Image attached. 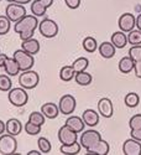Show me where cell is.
<instances>
[{
	"instance_id": "5",
	"label": "cell",
	"mask_w": 141,
	"mask_h": 155,
	"mask_svg": "<svg viewBox=\"0 0 141 155\" xmlns=\"http://www.w3.org/2000/svg\"><path fill=\"white\" fill-rule=\"evenodd\" d=\"M14 57L16 60V62L19 63L20 66V70L21 71H27V70H31L35 64V58L32 55H30L26 51H24L22 48L21 50H18L14 52Z\"/></svg>"
},
{
	"instance_id": "3",
	"label": "cell",
	"mask_w": 141,
	"mask_h": 155,
	"mask_svg": "<svg viewBox=\"0 0 141 155\" xmlns=\"http://www.w3.org/2000/svg\"><path fill=\"white\" fill-rule=\"evenodd\" d=\"M38 82H40V76L32 70L22 71V73L19 76V83L25 89H34Z\"/></svg>"
},
{
	"instance_id": "1",
	"label": "cell",
	"mask_w": 141,
	"mask_h": 155,
	"mask_svg": "<svg viewBox=\"0 0 141 155\" xmlns=\"http://www.w3.org/2000/svg\"><path fill=\"white\" fill-rule=\"evenodd\" d=\"M38 24L40 22L37 21V16L26 15V16H24L21 20H19L18 22H15L14 31L20 34V38L22 41L29 40V38H31L34 36V32L37 29Z\"/></svg>"
},
{
	"instance_id": "35",
	"label": "cell",
	"mask_w": 141,
	"mask_h": 155,
	"mask_svg": "<svg viewBox=\"0 0 141 155\" xmlns=\"http://www.w3.org/2000/svg\"><path fill=\"white\" fill-rule=\"evenodd\" d=\"M11 21L6 15H0V35H6L10 30Z\"/></svg>"
},
{
	"instance_id": "31",
	"label": "cell",
	"mask_w": 141,
	"mask_h": 155,
	"mask_svg": "<svg viewBox=\"0 0 141 155\" xmlns=\"http://www.w3.org/2000/svg\"><path fill=\"white\" fill-rule=\"evenodd\" d=\"M12 87V82L10 80L9 74H0V91L9 92Z\"/></svg>"
},
{
	"instance_id": "27",
	"label": "cell",
	"mask_w": 141,
	"mask_h": 155,
	"mask_svg": "<svg viewBox=\"0 0 141 155\" xmlns=\"http://www.w3.org/2000/svg\"><path fill=\"white\" fill-rule=\"evenodd\" d=\"M47 8L40 2V0H32L31 2V12L35 16H43L46 14Z\"/></svg>"
},
{
	"instance_id": "4",
	"label": "cell",
	"mask_w": 141,
	"mask_h": 155,
	"mask_svg": "<svg viewBox=\"0 0 141 155\" xmlns=\"http://www.w3.org/2000/svg\"><path fill=\"white\" fill-rule=\"evenodd\" d=\"M18 150V141L14 135L3 134L0 135V154L2 155H11Z\"/></svg>"
},
{
	"instance_id": "6",
	"label": "cell",
	"mask_w": 141,
	"mask_h": 155,
	"mask_svg": "<svg viewBox=\"0 0 141 155\" xmlns=\"http://www.w3.org/2000/svg\"><path fill=\"white\" fill-rule=\"evenodd\" d=\"M5 15L10 19L11 22H18L24 16H26V8L25 5L18 3H10L5 9Z\"/></svg>"
},
{
	"instance_id": "28",
	"label": "cell",
	"mask_w": 141,
	"mask_h": 155,
	"mask_svg": "<svg viewBox=\"0 0 141 155\" xmlns=\"http://www.w3.org/2000/svg\"><path fill=\"white\" fill-rule=\"evenodd\" d=\"M83 48L87 51V52H89V54L94 52V51L98 48V42H97V40H95L94 37H92V36L85 37L84 40H83Z\"/></svg>"
},
{
	"instance_id": "12",
	"label": "cell",
	"mask_w": 141,
	"mask_h": 155,
	"mask_svg": "<svg viewBox=\"0 0 141 155\" xmlns=\"http://www.w3.org/2000/svg\"><path fill=\"white\" fill-rule=\"evenodd\" d=\"M123 153L124 155H141V143L134 138L125 140L123 145Z\"/></svg>"
},
{
	"instance_id": "49",
	"label": "cell",
	"mask_w": 141,
	"mask_h": 155,
	"mask_svg": "<svg viewBox=\"0 0 141 155\" xmlns=\"http://www.w3.org/2000/svg\"><path fill=\"white\" fill-rule=\"evenodd\" d=\"M0 2H2V0H0Z\"/></svg>"
},
{
	"instance_id": "39",
	"label": "cell",
	"mask_w": 141,
	"mask_h": 155,
	"mask_svg": "<svg viewBox=\"0 0 141 155\" xmlns=\"http://www.w3.org/2000/svg\"><path fill=\"white\" fill-rule=\"evenodd\" d=\"M65 3L69 9H78L81 5V0H65Z\"/></svg>"
},
{
	"instance_id": "15",
	"label": "cell",
	"mask_w": 141,
	"mask_h": 155,
	"mask_svg": "<svg viewBox=\"0 0 141 155\" xmlns=\"http://www.w3.org/2000/svg\"><path fill=\"white\" fill-rule=\"evenodd\" d=\"M21 48L24 51H26V52H29L30 55L35 56L36 54H38V51H40V42H38L36 38L31 37V38H29V40L22 41Z\"/></svg>"
},
{
	"instance_id": "43",
	"label": "cell",
	"mask_w": 141,
	"mask_h": 155,
	"mask_svg": "<svg viewBox=\"0 0 141 155\" xmlns=\"http://www.w3.org/2000/svg\"><path fill=\"white\" fill-rule=\"evenodd\" d=\"M6 132V125L3 120H0V135H3Z\"/></svg>"
},
{
	"instance_id": "46",
	"label": "cell",
	"mask_w": 141,
	"mask_h": 155,
	"mask_svg": "<svg viewBox=\"0 0 141 155\" xmlns=\"http://www.w3.org/2000/svg\"><path fill=\"white\" fill-rule=\"evenodd\" d=\"M136 28H137V29L141 31V14H140V15L136 18Z\"/></svg>"
},
{
	"instance_id": "21",
	"label": "cell",
	"mask_w": 141,
	"mask_h": 155,
	"mask_svg": "<svg viewBox=\"0 0 141 155\" xmlns=\"http://www.w3.org/2000/svg\"><path fill=\"white\" fill-rule=\"evenodd\" d=\"M109 153V144L107 143L105 140L101 139L97 145H94L91 149H87V155H91V154H95V155H107Z\"/></svg>"
},
{
	"instance_id": "18",
	"label": "cell",
	"mask_w": 141,
	"mask_h": 155,
	"mask_svg": "<svg viewBox=\"0 0 141 155\" xmlns=\"http://www.w3.org/2000/svg\"><path fill=\"white\" fill-rule=\"evenodd\" d=\"M82 119L84 120L85 125L88 127H95L99 123V115L93 109H85L82 114Z\"/></svg>"
},
{
	"instance_id": "36",
	"label": "cell",
	"mask_w": 141,
	"mask_h": 155,
	"mask_svg": "<svg viewBox=\"0 0 141 155\" xmlns=\"http://www.w3.org/2000/svg\"><path fill=\"white\" fill-rule=\"evenodd\" d=\"M25 132H26L29 135H37V134L41 133V127L36 125L29 120L26 124H25Z\"/></svg>"
},
{
	"instance_id": "29",
	"label": "cell",
	"mask_w": 141,
	"mask_h": 155,
	"mask_svg": "<svg viewBox=\"0 0 141 155\" xmlns=\"http://www.w3.org/2000/svg\"><path fill=\"white\" fill-rule=\"evenodd\" d=\"M88 66H89V61H88V58H85V57H79V58H77V60L72 63V67L74 68L75 72L85 71Z\"/></svg>"
},
{
	"instance_id": "40",
	"label": "cell",
	"mask_w": 141,
	"mask_h": 155,
	"mask_svg": "<svg viewBox=\"0 0 141 155\" xmlns=\"http://www.w3.org/2000/svg\"><path fill=\"white\" fill-rule=\"evenodd\" d=\"M134 72L137 78L141 80V61L140 62H135V67H134Z\"/></svg>"
},
{
	"instance_id": "44",
	"label": "cell",
	"mask_w": 141,
	"mask_h": 155,
	"mask_svg": "<svg viewBox=\"0 0 141 155\" xmlns=\"http://www.w3.org/2000/svg\"><path fill=\"white\" fill-rule=\"evenodd\" d=\"M40 2L46 6V8H50L51 5H52L53 4V2H55V0H40Z\"/></svg>"
},
{
	"instance_id": "20",
	"label": "cell",
	"mask_w": 141,
	"mask_h": 155,
	"mask_svg": "<svg viewBox=\"0 0 141 155\" xmlns=\"http://www.w3.org/2000/svg\"><path fill=\"white\" fill-rule=\"evenodd\" d=\"M111 44L117 48H124L127 44V36L125 35L124 31H117L111 35Z\"/></svg>"
},
{
	"instance_id": "23",
	"label": "cell",
	"mask_w": 141,
	"mask_h": 155,
	"mask_svg": "<svg viewBox=\"0 0 141 155\" xmlns=\"http://www.w3.org/2000/svg\"><path fill=\"white\" fill-rule=\"evenodd\" d=\"M134 67H135V61L130 56L123 57L119 62V70L123 73H130L134 70Z\"/></svg>"
},
{
	"instance_id": "14",
	"label": "cell",
	"mask_w": 141,
	"mask_h": 155,
	"mask_svg": "<svg viewBox=\"0 0 141 155\" xmlns=\"http://www.w3.org/2000/svg\"><path fill=\"white\" fill-rule=\"evenodd\" d=\"M41 112L43 113L45 117L48 118V119H55V118H57V117H58V114L61 113L58 106H56L55 103H51V102L42 104V107H41Z\"/></svg>"
},
{
	"instance_id": "45",
	"label": "cell",
	"mask_w": 141,
	"mask_h": 155,
	"mask_svg": "<svg viewBox=\"0 0 141 155\" xmlns=\"http://www.w3.org/2000/svg\"><path fill=\"white\" fill-rule=\"evenodd\" d=\"M32 0H14V3H18V4H21V5H26L29 3H31Z\"/></svg>"
},
{
	"instance_id": "16",
	"label": "cell",
	"mask_w": 141,
	"mask_h": 155,
	"mask_svg": "<svg viewBox=\"0 0 141 155\" xmlns=\"http://www.w3.org/2000/svg\"><path fill=\"white\" fill-rule=\"evenodd\" d=\"M65 124L68 125V127L72 129V130H74L75 133H81V132H83V130H84V125H85L84 120H83L82 118H79V117H75V115L68 117Z\"/></svg>"
},
{
	"instance_id": "7",
	"label": "cell",
	"mask_w": 141,
	"mask_h": 155,
	"mask_svg": "<svg viewBox=\"0 0 141 155\" xmlns=\"http://www.w3.org/2000/svg\"><path fill=\"white\" fill-rule=\"evenodd\" d=\"M101 140V135L99 132L93 130V129H89V130H84L81 135V145L82 148L87 149H91L94 145H97L99 141Z\"/></svg>"
},
{
	"instance_id": "42",
	"label": "cell",
	"mask_w": 141,
	"mask_h": 155,
	"mask_svg": "<svg viewBox=\"0 0 141 155\" xmlns=\"http://www.w3.org/2000/svg\"><path fill=\"white\" fill-rule=\"evenodd\" d=\"M6 58H8V56H6L5 54H2V52H0V67H4Z\"/></svg>"
},
{
	"instance_id": "38",
	"label": "cell",
	"mask_w": 141,
	"mask_h": 155,
	"mask_svg": "<svg viewBox=\"0 0 141 155\" xmlns=\"http://www.w3.org/2000/svg\"><path fill=\"white\" fill-rule=\"evenodd\" d=\"M129 127L131 130L134 129H140L141 128V114H135L134 117L130 118L129 120Z\"/></svg>"
},
{
	"instance_id": "8",
	"label": "cell",
	"mask_w": 141,
	"mask_h": 155,
	"mask_svg": "<svg viewBox=\"0 0 141 155\" xmlns=\"http://www.w3.org/2000/svg\"><path fill=\"white\" fill-rule=\"evenodd\" d=\"M38 30L40 34L46 38L56 37L58 34V25L51 19H43L38 24Z\"/></svg>"
},
{
	"instance_id": "33",
	"label": "cell",
	"mask_w": 141,
	"mask_h": 155,
	"mask_svg": "<svg viewBox=\"0 0 141 155\" xmlns=\"http://www.w3.org/2000/svg\"><path fill=\"white\" fill-rule=\"evenodd\" d=\"M127 42L131 45H141V31L137 30H131L127 35Z\"/></svg>"
},
{
	"instance_id": "30",
	"label": "cell",
	"mask_w": 141,
	"mask_h": 155,
	"mask_svg": "<svg viewBox=\"0 0 141 155\" xmlns=\"http://www.w3.org/2000/svg\"><path fill=\"white\" fill-rule=\"evenodd\" d=\"M139 94L137 93H134V92H130V93H127L124 98V102H125V104L129 107V108H135L137 104H139Z\"/></svg>"
},
{
	"instance_id": "13",
	"label": "cell",
	"mask_w": 141,
	"mask_h": 155,
	"mask_svg": "<svg viewBox=\"0 0 141 155\" xmlns=\"http://www.w3.org/2000/svg\"><path fill=\"white\" fill-rule=\"evenodd\" d=\"M98 112L104 118H111L114 113V106L109 98H101L98 102Z\"/></svg>"
},
{
	"instance_id": "32",
	"label": "cell",
	"mask_w": 141,
	"mask_h": 155,
	"mask_svg": "<svg viewBox=\"0 0 141 155\" xmlns=\"http://www.w3.org/2000/svg\"><path fill=\"white\" fill-rule=\"evenodd\" d=\"M45 118H46V117L43 115L42 112H32V113L30 114V117H29V120H30L31 123L36 124V125L42 127V125L45 124Z\"/></svg>"
},
{
	"instance_id": "10",
	"label": "cell",
	"mask_w": 141,
	"mask_h": 155,
	"mask_svg": "<svg viewBox=\"0 0 141 155\" xmlns=\"http://www.w3.org/2000/svg\"><path fill=\"white\" fill-rule=\"evenodd\" d=\"M58 140L63 145L72 144L74 141H77V133L74 130H72L68 125L65 124L63 127H61L58 130Z\"/></svg>"
},
{
	"instance_id": "34",
	"label": "cell",
	"mask_w": 141,
	"mask_h": 155,
	"mask_svg": "<svg viewBox=\"0 0 141 155\" xmlns=\"http://www.w3.org/2000/svg\"><path fill=\"white\" fill-rule=\"evenodd\" d=\"M37 145H38V149H40V151L42 154H48L51 151V149H52V145H51L50 140L43 138V137L37 140Z\"/></svg>"
},
{
	"instance_id": "47",
	"label": "cell",
	"mask_w": 141,
	"mask_h": 155,
	"mask_svg": "<svg viewBox=\"0 0 141 155\" xmlns=\"http://www.w3.org/2000/svg\"><path fill=\"white\" fill-rule=\"evenodd\" d=\"M42 153L41 151H37V150H31L27 153V155H41Z\"/></svg>"
},
{
	"instance_id": "19",
	"label": "cell",
	"mask_w": 141,
	"mask_h": 155,
	"mask_svg": "<svg viewBox=\"0 0 141 155\" xmlns=\"http://www.w3.org/2000/svg\"><path fill=\"white\" fill-rule=\"evenodd\" d=\"M4 68H5V73L9 74V76H18L20 73V66L19 63L16 62V60L14 57H8L6 61H5V64H4Z\"/></svg>"
},
{
	"instance_id": "9",
	"label": "cell",
	"mask_w": 141,
	"mask_h": 155,
	"mask_svg": "<svg viewBox=\"0 0 141 155\" xmlns=\"http://www.w3.org/2000/svg\"><path fill=\"white\" fill-rule=\"evenodd\" d=\"M75 106H77L75 98L71 94H65L63 97H61L59 103H58L59 112L62 114H65V115H71L74 112Z\"/></svg>"
},
{
	"instance_id": "17",
	"label": "cell",
	"mask_w": 141,
	"mask_h": 155,
	"mask_svg": "<svg viewBox=\"0 0 141 155\" xmlns=\"http://www.w3.org/2000/svg\"><path fill=\"white\" fill-rule=\"evenodd\" d=\"M5 125H6V133L10 134V135L16 137L22 132V124L19 119L11 118L5 123Z\"/></svg>"
},
{
	"instance_id": "22",
	"label": "cell",
	"mask_w": 141,
	"mask_h": 155,
	"mask_svg": "<svg viewBox=\"0 0 141 155\" xmlns=\"http://www.w3.org/2000/svg\"><path fill=\"white\" fill-rule=\"evenodd\" d=\"M115 48L117 47L111 44V41L110 42H103L99 46V54L104 58H111L115 55Z\"/></svg>"
},
{
	"instance_id": "11",
	"label": "cell",
	"mask_w": 141,
	"mask_h": 155,
	"mask_svg": "<svg viewBox=\"0 0 141 155\" xmlns=\"http://www.w3.org/2000/svg\"><path fill=\"white\" fill-rule=\"evenodd\" d=\"M118 25H119V29L124 32H130L131 30L135 29L136 26V18L130 14V12H125L123 14L120 18H119V21H118Z\"/></svg>"
},
{
	"instance_id": "25",
	"label": "cell",
	"mask_w": 141,
	"mask_h": 155,
	"mask_svg": "<svg viewBox=\"0 0 141 155\" xmlns=\"http://www.w3.org/2000/svg\"><path fill=\"white\" fill-rule=\"evenodd\" d=\"M74 81L75 83H78L79 86H89L93 81V77L91 73H88L85 71L82 72H77L74 76Z\"/></svg>"
},
{
	"instance_id": "48",
	"label": "cell",
	"mask_w": 141,
	"mask_h": 155,
	"mask_svg": "<svg viewBox=\"0 0 141 155\" xmlns=\"http://www.w3.org/2000/svg\"><path fill=\"white\" fill-rule=\"evenodd\" d=\"M8 3H14V0H6Z\"/></svg>"
},
{
	"instance_id": "41",
	"label": "cell",
	"mask_w": 141,
	"mask_h": 155,
	"mask_svg": "<svg viewBox=\"0 0 141 155\" xmlns=\"http://www.w3.org/2000/svg\"><path fill=\"white\" fill-rule=\"evenodd\" d=\"M130 134H131V138L141 141V128L140 129H134V130H131Z\"/></svg>"
},
{
	"instance_id": "26",
	"label": "cell",
	"mask_w": 141,
	"mask_h": 155,
	"mask_svg": "<svg viewBox=\"0 0 141 155\" xmlns=\"http://www.w3.org/2000/svg\"><path fill=\"white\" fill-rule=\"evenodd\" d=\"M75 73L77 72L72 67V64H71V66H65V67H62L61 71H59V78L63 82H69V81H72L74 78Z\"/></svg>"
},
{
	"instance_id": "37",
	"label": "cell",
	"mask_w": 141,
	"mask_h": 155,
	"mask_svg": "<svg viewBox=\"0 0 141 155\" xmlns=\"http://www.w3.org/2000/svg\"><path fill=\"white\" fill-rule=\"evenodd\" d=\"M129 56L135 62H140L141 61V45H133L131 48L129 50Z\"/></svg>"
},
{
	"instance_id": "24",
	"label": "cell",
	"mask_w": 141,
	"mask_h": 155,
	"mask_svg": "<svg viewBox=\"0 0 141 155\" xmlns=\"http://www.w3.org/2000/svg\"><path fill=\"white\" fill-rule=\"evenodd\" d=\"M81 148H82V145L79 143H77V141H74V143L68 144V145L62 144V147L59 148V151L63 155H77V154H79Z\"/></svg>"
},
{
	"instance_id": "2",
	"label": "cell",
	"mask_w": 141,
	"mask_h": 155,
	"mask_svg": "<svg viewBox=\"0 0 141 155\" xmlns=\"http://www.w3.org/2000/svg\"><path fill=\"white\" fill-rule=\"evenodd\" d=\"M9 102L14 107H24L29 101V94L26 92V89L20 87V88H11L8 94Z\"/></svg>"
}]
</instances>
